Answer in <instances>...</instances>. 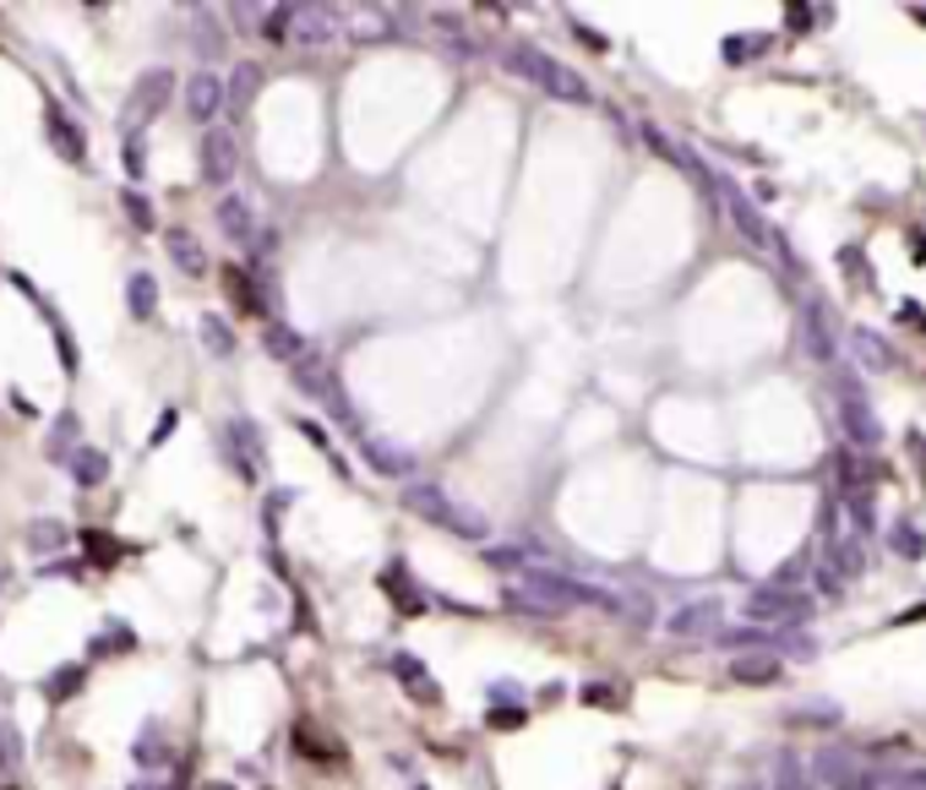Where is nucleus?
<instances>
[{"label":"nucleus","instance_id":"nucleus-12","mask_svg":"<svg viewBox=\"0 0 926 790\" xmlns=\"http://www.w3.org/2000/svg\"><path fill=\"white\" fill-rule=\"evenodd\" d=\"M780 670H785V665H780V655H769V649H763V655H735L730 659V676H735L741 687H774Z\"/></svg>","mask_w":926,"mask_h":790},{"label":"nucleus","instance_id":"nucleus-19","mask_svg":"<svg viewBox=\"0 0 926 790\" xmlns=\"http://www.w3.org/2000/svg\"><path fill=\"white\" fill-rule=\"evenodd\" d=\"M71 474H76V485H99V480H110V459L99 448H76L71 453Z\"/></svg>","mask_w":926,"mask_h":790},{"label":"nucleus","instance_id":"nucleus-6","mask_svg":"<svg viewBox=\"0 0 926 790\" xmlns=\"http://www.w3.org/2000/svg\"><path fill=\"white\" fill-rule=\"evenodd\" d=\"M235 170H240V147H235V136L229 132L202 136V181H207V186H229Z\"/></svg>","mask_w":926,"mask_h":790},{"label":"nucleus","instance_id":"nucleus-38","mask_svg":"<svg viewBox=\"0 0 926 790\" xmlns=\"http://www.w3.org/2000/svg\"><path fill=\"white\" fill-rule=\"evenodd\" d=\"M496 725H524V709H496Z\"/></svg>","mask_w":926,"mask_h":790},{"label":"nucleus","instance_id":"nucleus-33","mask_svg":"<svg viewBox=\"0 0 926 790\" xmlns=\"http://www.w3.org/2000/svg\"><path fill=\"white\" fill-rule=\"evenodd\" d=\"M17 752H22L17 730H0V769H6V763H17Z\"/></svg>","mask_w":926,"mask_h":790},{"label":"nucleus","instance_id":"nucleus-25","mask_svg":"<svg viewBox=\"0 0 926 790\" xmlns=\"http://www.w3.org/2000/svg\"><path fill=\"white\" fill-rule=\"evenodd\" d=\"M382 584H388V594H393V599H403L409 611H420V605H425V594L409 589V573H403V567H388V578H382Z\"/></svg>","mask_w":926,"mask_h":790},{"label":"nucleus","instance_id":"nucleus-26","mask_svg":"<svg viewBox=\"0 0 926 790\" xmlns=\"http://www.w3.org/2000/svg\"><path fill=\"white\" fill-rule=\"evenodd\" d=\"M856 349L866 355V371H888V366H894L888 349H883V338H872V332H856Z\"/></svg>","mask_w":926,"mask_h":790},{"label":"nucleus","instance_id":"nucleus-14","mask_svg":"<svg viewBox=\"0 0 926 790\" xmlns=\"http://www.w3.org/2000/svg\"><path fill=\"white\" fill-rule=\"evenodd\" d=\"M388 670H393L398 681L409 687V698H420V704H442V687L425 676V665H420L414 655H393V665H388Z\"/></svg>","mask_w":926,"mask_h":790},{"label":"nucleus","instance_id":"nucleus-35","mask_svg":"<svg viewBox=\"0 0 926 790\" xmlns=\"http://www.w3.org/2000/svg\"><path fill=\"white\" fill-rule=\"evenodd\" d=\"M785 17H791V28H795V33H806V28H812V17H817V11H812V6H791V11H785Z\"/></svg>","mask_w":926,"mask_h":790},{"label":"nucleus","instance_id":"nucleus-39","mask_svg":"<svg viewBox=\"0 0 926 790\" xmlns=\"http://www.w3.org/2000/svg\"><path fill=\"white\" fill-rule=\"evenodd\" d=\"M916 17H922V22H926V6H922V11H916Z\"/></svg>","mask_w":926,"mask_h":790},{"label":"nucleus","instance_id":"nucleus-36","mask_svg":"<svg viewBox=\"0 0 926 790\" xmlns=\"http://www.w3.org/2000/svg\"><path fill=\"white\" fill-rule=\"evenodd\" d=\"M834 790H872V774H861V769H856V774H851L845 786H834Z\"/></svg>","mask_w":926,"mask_h":790},{"label":"nucleus","instance_id":"nucleus-5","mask_svg":"<svg viewBox=\"0 0 926 790\" xmlns=\"http://www.w3.org/2000/svg\"><path fill=\"white\" fill-rule=\"evenodd\" d=\"M218 229H224L235 246H257V240H263V218H257V207L240 197V192H224V197H218Z\"/></svg>","mask_w":926,"mask_h":790},{"label":"nucleus","instance_id":"nucleus-29","mask_svg":"<svg viewBox=\"0 0 926 790\" xmlns=\"http://www.w3.org/2000/svg\"><path fill=\"white\" fill-rule=\"evenodd\" d=\"M76 687H82V665H66L55 681H44V698H71Z\"/></svg>","mask_w":926,"mask_h":790},{"label":"nucleus","instance_id":"nucleus-34","mask_svg":"<svg viewBox=\"0 0 926 790\" xmlns=\"http://www.w3.org/2000/svg\"><path fill=\"white\" fill-rule=\"evenodd\" d=\"M126 213H132L136 224H153V207H147V197H136V192H126Z\"/></svg>","mask_w":926,"mask_h":790},{"label":"nucleus","instance_id":"nucleus-37","mask_svg":"<svg viewBox=\"0 0 926 790\" xmlns=\"http://www.w3.org/2000/svg\"><path fill=\"white\" fill-rule=\"evenodd\" d=\"M584 698H589V704H610L616 692H610V687H584Z\"/></svg>","mask_w":926,"mask_h":790},{"label":"nucleus","instance_id":"nucleus-20","mask_svg":"<svg viewBox=\"0 0 926 790\" xmlns=\"http://www.w3.org/2000/svg\"><path fill=\"white\" fill-rule=\"evenodd\" d=\"M44 126L55 132V142H61V153H66L71 164H76V158H82V132L71 126V121H66V115H61V110H55V104L44 110Z\"/></svg>","mask_w":926,"mask_h":790},{"label":"nucleus","instance_id":"nucleus-21","mask_svg":"<svg viewBox=\"0 0 926 790\" xmlns=\"http://www.w3.org/2000/svg\"><path fill=\"white\" fill-rule=\"evenodd\" d=\"M806 349L817 355V366H834V343H829V322H823V311H806Z\"/></svg>","mask_w":926,"mask_h":790},{"label":"nucleus","instance_id":"nucleus-27","mask_svg":"<svg viewBox=\"0 0 926 790\" xmlns=\"http://www.w3.org/2000/svg\"><path fill=\"white\" fill-rule=\"evenodd\" d=\"M485 562L491 567H529V545H491Z\"/></svg>","mask_w":926,"mask_h":790},{"label":"nucleus","instance_id":"nucleus-13","mask_svg":"<svg viewBox=\"0 0 926 790\" xmlns=\"http://www.w3.org/2000/svg\"><path fill=\"white\" fill-rule=\"evenodd\" d=\"M360 448H366V463H371L377 474H409V469H414V459H409L398 442H388V437H371V431H360Z\"/></svg>","mask_w":926,"mask_h":790},{"label":"nucleus","instance_id":"nucleus-8","mask_svg":"<svg viewBox=\"0 0 926 790\" xmlns=\"http://www.w3.org/2000/svg\"><path fill=\"white\" fill-rule=\"evenodd\" d=\"M218 110H224V76L218 71H192V82H186V115L207 126Z\"/></svg>","mask_w":926,"mask_h":790},{"label":"nucleus","instance_id":"nucleus-15","mask_svg":"<svg viewBox=\"0 0 926 790\" xmlns=\"http://www.w3.org/2000/svg\"><path fill=\"white\" fill-rule=\"evenodd\" d=\"M257 82H263V71L251 66V61H240V66L224 76V110H251V99H257Z\"/></svg>","mask_w":926,"mask_h":790},{"label":"nucleus","instance_id":"nucleus-22","mask_svg":"<svg viewBox=\"0 0 926 790\" xmlns=\"http://www.w3.org/2000/svg\"><path fill=\"white\" fill-rule=\"evenodd\" d=\"M28 545H33V551H61V545H66V524H61V519L28 524Z\"/></svg>","mask_w":926,"mask_h":790},{"label":"nucleus","instance_id":"nucleus-40","mask_svg":"<svg viewBox=\"0 0 926 790\" xmlns=\"http://www.w3.org/2000/svg\"><path fill=\"white\" fill-rule=\"evenodd\" d=\"M207 790H229V786H207Z\"/></svg>","mask_w":926,"mask_h":790},{"label":"nucleus","instance_id":"nucleus-28","mask_svg":"<svg viewBox=\"0 0 926 790\" xmlns=\"http://www.w3.org/2000/svg\"><path fill=\"white\" fill-rule=\"evenodd\" d=\"M872 790H926V769H905V774H883V780H872Z\"/></svg>","mask_w":926,"mask_h":790},{"label":"nucleus","instance_id":"nucleus-7","mask_svg":"<svg viewBox=\"0 0 926 790\" xmlns=\"http://www.w3.org/2000/svg\"><path fill=\"white\" fill-rule=\"evenodd\" d=\"M720 202H726L730 224H735V229H741V240H747V246H758V252H763V246H774V229H769V224H763V213H758V207H752V202L741 197V192H735V186H726V192H720Z\"/></svg>","mask_w":926,"mask_h":790},{"label":"nucleus","instance_id":"nucleus-11","mask_svg":"<svg viewBox=\"0 0 926 790\" xmlns=\"http://www.w3.org/2000/svg\"><path fill=\"white\" fill-rule=\"evenodd\" d=\"M263 343H267V355H272V360H284V366L311 360V343L289 328V322H278V317H267V322H263Z\"/></svg>","mask_w":926,"mask_h":790},{"label":"nucleus","instance_id":"nucleus-24","mask_svg":"<svg viewBox=\"0 0 926 790\" xmlns=\"http://www.w3.org/2000/svg\"><path fill=\"white\" fill-rule=\"evenodd\" d=\"M758 50H769V39H763V33H747V39H726V61H730V66H747V55H758Z\"/></svg>","mask_w":926,"mask_h":790},{"label":"nucleus","instance_id":"nucleus-18","mask_svg":"<svg viewBox=\"0 0 926 790\" xmlns=\"http://www.w3.org/2000/svg\"><path fill=\"white\" fill-rule=\"evenodd\" d=\"M769 790H817V780H812V769H801L791 752H780L774 758V774H769Z\"/></svg>","mask_w":926,"mask_h":790},{"label":"nucleus","instance_id":"nucleus-23","mask_svg":"<svg viewBox=\"0 0 926 790\" xmlns=\"http://www.w3.org/2000/svg\"><path fill=\"white\" fill-rule=\"evenodd\" d=\"M202 343H207L213 355H229V349H235V332H229V322H224L218 311L202 317Z\"/></svg>","mask_w":926,"mask_h":790},{"label":"nucleus","instance_id":"nucleus-41","mask_svg":"<svg viewBox=\"0 0 926 790\" xmlns=\"http://www.w3.org/2000/svg\"><path fill=\"white\" fill-rule=\"evenodd\" d=\"M414 790H431V786H414Z\"/></svg>","mask_w":926,"mask_h":790},{"label":"nucleus","instance_id":"nucleus-16","mask_svg":"<svg viewBox=\"0 0 926 790\" xmlns=\"http://www.w3.org/2000/svg\"><path fill=\"white\" fill-rule=\"evenodd\" d=\"M126 311L136 322H153L158 317V278L153 273H132L126 278Z\"/></svg>","mask_w":926,"mask_h":790},{"label":"nucleus","instance_id":"nucleus-4","mask_svg":"<svg viewBox=\"0 0 926 790\" xmlns=\"http://www.w3.org/2000/svg\"><path fill=\"white\" fill-rule=\"evenodd\" d=\"M676 638H709V633H726V605L720 599H687L681 611H670L665 622Z\"/></svg>","mask_w":926,"mask_h":790},{"label":"nucleus","instance_id":"nucleus-1","mask_svg":"<svg viewBox=\"0 0 926 790\" xmlns=\"http://www.w3.org/2000/svg\"><path fill=\"white\" fill-rule=\"evenodd\" d=\"M403 507H409V513H420L425 524L459 534V540H474V545H485V540H491V519H485V513H474V507L459 502V496L436 491V485H409V491H403Z\"/></svg>","mask_w":926,"mask_h":790},{"label":"nucleus","instance_id":"nucleus-10","mask_svg":"<svg viewBox=\"0 0 926 790\" xmlns=\"http://www.w3.org/2000/svg\"><path fill=\"white\" fill-rule=\"evenodd\" d=\"M840 420H845V431H851V442H856V448H877V442H883V425H877L872 403H866L861 393H845V403H840Z\"/></svg>","mask_w":926,"mask_h":790},{"label":"nucleus","instance_id":"nucleus-2","mask_svg":"<svg viewBox=\"0 0 926 790\" xmlns=\"http://www.w3.org/2000/svg\"><path fill=\"white\" fill-rule=\"evenodd\" d=\"M507 66L518 71V76H529L534 88H545L551 99H567V104H595V93H589V82L578 76L573 66H562V61H551V55H539L529 44H518L513 55H507Z\"/></svg>","mask_w":926,"mask_h":790},{"label":"nucleus","instance_id":"nucleus-3","mask_svg":"<svg viewBox=\"0 0 926 790\" xmlns=\"http://www.w3.org/2000/svg\"><path fill=\"white\" fill-rule=\"evenodd\" d=\"M806 611H812V599L780 589V584L747 594V616H752V622H769V627H795V622H806Z\"/></svg>","mask_w":926,"mask_h":790},{"label":"nucleus","instance_id":"nucleus-9","mask_svg":"<svg viewBox=\"0 0 926 790\" xmlns=\"http://www.w3.org/2000/svg\"><path fill=\"white\" fill-rule=\"evenodd\" d=\"M169 93H175V76H169V66L142 71V76H136V88H132L136 115H142V121H153V115H158V110L169 104Z\"/></svg>","mask_w":926,"mask_h":790},{"label":"nucleus","instance_id":"nucleus-17","mask_svg":"<svg viewBox=\"0 0 926 790\" xmlns=\"http://www.w3.org/2000/svg\"><path fill=\"white\" fill-rule=\"evenodd\" d=\"M169 257H175V267H181L186 278H207V252H202V240L192 229H175V235H169Z\"/></svg>","mask_w":926,"mask_h":790},{"label":"nucleus","instance_id":"nucleus-31","mask_svg":"<svg viewBox=\"0 0 926 790\" xmlns=\"http://www.w3.org/2000/svg\"><path fill=\"white\" fill-rule=\"evenodd\" d=\"M121 164H126V175L142 181V170H147V153H142V136H126V153H121Z\"/></svg>","mask_w":926,"mask_h":790},{"label":"nucleus","instance_id":"nucleus-32","mask_svg":"<svg viewBox=\"0 0 926 790\" xmlns=\"http://www.w3.org/2000/svg\"><path fill=\"white\" fill-rule=\"evenodd\" d=\"M894 551H905V556H922V551H926L922 529H894Z\"/></svg>","mask_w":926,"mask_h":790},{"label":"nucleus","instance_id":"nucleus-30","mask_svg":"<svg viewBox=\"0 0 926 790\" xmlns=\"http://www.w3.org/2000/svg\"><path fill=\"white\" fill-rule=\"evenodd\" d=\"M224 437H235V442H240V453H246V459H251V453H263V442H257V431H251V425H246V420H229V425H224Z\"/></svg>","mask_w":926,"mask_h":790}]
</instances>
